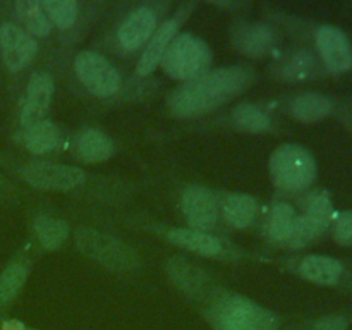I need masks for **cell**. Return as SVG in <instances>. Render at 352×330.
Segmentation results:
<instances>
[{
	"label": "cell",
	"instance_id": "6da1fadb",
	"mask_svg": "<svg viewBox=\"0 0 352 330\" xmlns=\"http://www.w3.org/2000/svg\"><path fill=\"white\" fill-rule=\"evenodd\" d=\"M253 79V71L244 65L206 72L201 78L186 82L172 91L168 96V109L179 117L206 113L241 95L244 89L250 88Z\"/></svg>",
	"mask_w": 352,
	"mask_h": 330
},
{
	"label": "cell",
	"instance_id": "7a4b0ae2",
	"mask_svg": "<svg viewBox=\"0 0 352 330\" xmlns=\"http://www.w3.org/2000/svg\"><path fill=\"white\" fill-rule=\"evenodd\" d=\"M217 330H277L278 316L243 296H227L210 309Z\"/></svg>",
	"mask_w": 352,
	"mask_h": 330
},
{
	"label": "cell",
	"instance_id": "3957f363",
	"mask_svg": "<svg viewBox=\"0 0 352 330\" xmlns=\"http://www.w3.org/2000/svg\"><path fill=\"white\" fill-rule=\"evenodd\" d=\"M210 64L212 50L201 38L192 34L175 36L162 57V65L168 76L188 82L206 74Z\"/></svg>",
	"mask_w": 352,
	"mask_h": 330
},
{
	"label": "cell",
	"instance_id": "277c9868",
	"mask_svg": "<svg viewBox=\"0 0 352 330\" xmlns=\"http://www.w3.org/2000/svg\"><path fill=\"white\" fill-rule=\"evenodd\" d=\"M270 174L278 188L301 191L315 181L316 162L306 148L284 144L270 157Z\"/></svg>",
	"mask_w": 352,
	"mask_h": 330
},
{
	"label": "cell",
	"instance_id": "5b68a950",
	"mask_svg": "<svg viewBox=\"0 0 352 330\" xmlns=\"http://www.w3.org/2000/svg\"><path fill=\"white\" fill-rule=\"evenodd\" d=\"M76 243L86 256L93 258L105 267L126 270V268H134L140 265L136 254L126 244L109 234L93 229H79L76 232Z\"/></svg>",
	"mask_w": 352,
	"mask_h": 330
},
{
	"label": "cell",
	"instance_id": "8992f818",
	"mask_svg": "<svg viewBox=\"0 0 352 330\" xmlns=\"http://www.w3.org/2000/svg\"><path fill=\"white\" fill-rule=\"evenodd\" d=\"M74 67L82 85L96 96H110L119 89L120 76L117 69L96 52H79Z\"/></svg>",
	"mask_w": 352,
	"mask_h": 330
},
{
	"label": "cell",
	"instance_id": "52a82bcc",
	"mask_svg": "<svg viewBox=\"0 0 352 330\" xmlns=\"http://www.w3.org/2000/svg\"><path fill=\"white\" fill-rule=\"evenodd\" d=\"M26 182L38 189H72L85 181V172L72 165L36 162L23 168Z\"/></svg>",
	"mask_w": 352,
	"mask_h": 330
},
{
	"label": "cell",
	"instance_id": "ba28073f",
	"mask_svg": "<svg viewBox=\"0 0 352 330\" xmlns=\"http://www.w3.org/2000/svg\"><path fill=\"white\" fill-rule=\"evenodd\" d=\"M0 50L7 67L17 72L31 64L38 52V45L21 26L3 23L0 24Z\"/></svg>",
	"mask_w": 352,
	"mask_h": 330
},
{
	"label": "cell",
	"instance_id": "9c48e42d",
	"mask_svg": "<svg viewBox=\"0 0 352 330\" xmlns=\"http://www.w3.org/2000/svg\"><path fill=\"white\" fill-rule=\"evenodd\" d=\"M316 47L332 72H347L352 67V48L342 30L323 24L316 30Z\"/></svg>",
	"mask_w": 352,
	"mask_h": 330
},
{
	"label": "cell",
	"instance_id": "30bf717a",
	"mask_svg": "<svg viewBox=\"0 0 352 330\" xmlns=\"http://www.w3.org/2000/svg\"><path fill=\"white\" fill-rule=\"evenodd\" d=\"M182 210L189 226L198 232L212 229L219 217L215 196L203 186H189L186 189L182 195Z\"/></svg>",
	"mask_w": 352,
	"mask_h": 330
},
{
	"label": "cell",
	"instance_id": "8fae6325",
	"mask_svg": "<svg viewBox=\"0 0 352 330\" xmlns=\"http://www.w3.org/2000/svg\"><path fill=\"white\" fill-rule=\"evenodd\" d=\"M52 95H54V79L47 72H34L30 78L24 96L23 110H21V122L24 127L43 120L50 107Z\"/></svg>",
	"mask_w": 352,
	"mask_h": 330
},
{
	"label": "cell",
	"instance_id": "7c38bea8",
	"mask_svg": "<svg viewBox=\"0 0 352 330\" xmlns=\"http://www.w3.org/2000/svg\"><path fill=\"white\" fill-rule=\"evenodd\" d=\"M155 28H157V16H155L153 10L148 9V7H140V9L133 10L120 24V45L129 52L136 50L153 34Z\"/></svg>",
	"mask_w": 352,
	"mask_h": 330
},
{
	"label": "cell",
	"instance_id": "4fadbf2b",
	"mask_svg": "<svg viewBox=\"0 0 352 330\" xmlns=\"http://www.w3.org/2000/svg\"><path fill=\"white\" fill-rule=\"evenodd\" d=\"M177 21L170 19L167 23L162 24L155 34L151 36L150 43H148L146 50L141 55L140 62H138V72L141 76H146L150 72L155 71L158 64L162 62V57H164L165 50L170 45V41L175 38V33H177Z\"/></svg>",
	"mask_w": 352,
	"mask_h": 330
},
{
	"label": "cell",
	"instance_id": "5bb4252c",
	"mask_svg": "<svg viewBox=\"0 0 352 330\" xmlns=\"http://www.w3.org/2000/svg\"><path fill=\"white\" fill-rule=\"evenodd\" d=\"M76 153L82 162L96 164L112 157L113 143L102 131L85 129L76 140Z\"/></svg>",
	"mask_w": 352,
	"mask_h": 330
},
{
	"label": "cell",
	"instance_id": "9a60e30c",
	"mask_svg": "<svg viewBox=\"0 0 352 330\" xmlns=\"http://www.w3.org/2000/svg\"><path fill=\"white\" fill-rule=\"evenodd\" d=\"M234 41L250 57H263L274 45V36L263 24H244L234 33Z\"/></svg>",
	"mask_w": 352,
	"mask_h": 330
},
{
	"label": "cell",
	"instance_id": "2e32d148",
	"mask_svg": "<svg viewBox=\"0 0 352 330\" xmlns=\"http://www.w3.org/2000/svg\"><path fill=\"white\" fill-rule=\"evenodd\" d=\"M301 275L315 284H336L342 275V265L336 258L323 256V254H311L301 261Z\"/></svg>",
	"mask_w": 352,
	"mask_h": 330
},
{
	"label": "cell",
	"instance_id": "e0dca14e",
	"mask_svg": "<svg viewBox=\"0 0 352 330\" xmlns=\"http://www.w3.org/2000/svg\"><path fill=\"white\" fill-rule=\"evenodd\" d=\"M332 112V100L320 93H302L291 103V113L301 122H316Z\"/></svg>",
	"mask_w": 352,
	"mask_h": 330
},
{
	"label": "cell",
	"instance_id": "ac0fdd59",
	"mask_svg": "<svg viewBox=\"0 0 352 330\" xmlns=\"http://www.w3.org/2000/svg\"><path fill=\"white\" fill-rule=\"evenodd\" d=\"M58 140H60V133H58L57 126L52 120H40L24 129L23 143L31 153H48L57 146Z\"/></svg>",
	"mask_w": 352,
	"mask_h": 330
},
{
	"label": "cell",
	"instance_id": "d6986e66",
	"mask_svg": "<svg viewBox=\"0 0 352 330\" xmlns=\"http://www.w3.org/2000/svg\"><path fill=\"white\" fill-rule=\"evenodd\" d=\"M167 237L170 243L186 248L189 251H195L198 254H205V256H215V254L220 253L219 241L215 237L208 236V234L198 232V230L174 229L168 230Z\"/></svg>",
	"mask_w": 352,
	"mask_h": 330
},
{
	"label": "cell",
	"instance_id": "ffe728a7",
	"mask_svg": "<svg viewBox=\"0 0 352 330\" xmlns=\"http://www.w3.org/2000/svg\"><path fill=\"white\" fill-rule=\"evenodd\" d=\"M16 14L30 33L45 36L50 33L52 23L43 9V3L36 0H19L16 3Z\"/></svg>",
	"mask_w": 352,
	"mask_h": 330
},
{
	"label": "cell",
	"instance_id": "44dd1931",
	"mask_svg": "<svg viewBox=\"0 0 352 330\" xmlns=\"http://www.w3.org/2000/svg\"><path fill=\"white\" fill-rule=\"evenodd\" d=\"M223 215L232 227L244 229L253 222L256 215V201L246 195H232L226 199Z\"/></svg>",
	"mask_w": 352,
	"mask_h": 330
},
{
	"label": "cell",
	"instance_id": "7402d4cb",
	"mask_svg": "<svg viewBox=\"0 0 352 330\" xmlns=\"http://www.w3.org/2000/svg\"><path fill=\"white\" fill-rule=\"evenodd\" d=\"M34 230L41 246L47 250H58L67 239V226L62 220L52 217H38L34 222Z\"/></svg>",
	"mask_w": 352,
	"mask_h": 330
},
{
	"label": "cell",
	"instance_id": "603a6c76",
	"mask_svg": "<svg viewBox=\"0 0 352 330\" xmlns=\"http://www.w3.org/2000/svg\"><path fill=\"white\" fill-rule=\"evenodd\" d=\"M232 122L237 129L248 131V133H261L270 127V119L267 113L251 103H244L234 110Z\"/></svg>",
	"mask_w": 352,
	"mask_h": 330
},
{
	"label": "cell",
	"instance_id": "cb8c5ba5",
	"mask_svg": "<svg viewBox=\"0 0 352 330\" xmlns=\"http://www.w3.org/2000/svg\"><path fill=\"white\" fill-rule=\"evenodd\" d=\"M28 277V267L21 261L9 265V267L3 270L2 277H0V302H9L12 301L17 296V292L21 291L23 284L26 282Z\"/></svg>",
	"mask_w": 352,
	"mask_h": 330
},
{
	"label": "cell",
	"instance_id": "d4e9b609",
	"mask_svg": "<svg viewBox=\"0 0 352 330\" xmlns=\"http://www.w3.org/2000/svg\"><path fill=\"white\" fill-rule=\"evenodd\" d=\"M298 215H296L294 208L287 203H278L274 206L270 217V234L272 237L278 241H289L291 237L292 229Z\"/></svg>",
	"mask_w": 352,
	"mask_h": 330
},
{
	"label": "cell",
	"instance_id": "484cf974",
	"mask_svg": "<svg viewBox=\"0 0 352 330\" xmlns=\"http://www.w3.org/2000/svg\"><path fill=\"white\" fill-rule=\"evenodd\" d=\"M43 9L50 23L60 30L71 28L78 17V6L72 0H45Z\"/></svg>",
	"mask_w": 352,
	"mask_h": 330
},
{
	"label": "cell",
	"instance_id": "4316f807",
	"mask_svg": "<svg viewBox=\"0 0 352 330\" xmlns=\"http://www.w3.org/2000/svg\"><path fill=\"white\" fill-rule=\"evenodd\" d=\"M305 215L327 229L333 215L332 201H330L329 192L315 191L311 195H308V198L305 199Z\"/></svg>",
	"mask_w": 352,
	"mask_h": 330
},
{
	"label": "cell",
	"instance_id": "83f0119b",
	"mask_svg": "<svg viewBox=\"0 0 352 330\" xmlns=\"http://www.w3.org/2000/svg\"><path fill=\"white\" fill-rule=\"evenodd\" d=\"M168 270H170L174 280L186 291H195L203 282L201 272H198L195 267L188 265L181 258H172L170 263H168Z\"/></svg>",
	"mask_w": 352,
	"mask_h": 330
},
{
	"label": "cell",
	"instance_id": "f1b7e54d",
	"mask_svg": "<svg viewBox=\"0 0 352 330\" xmlns=\"http://www.w3.org/2000/svg\"><path fill=\"white\" fill-rule=\"evenodd\" d=\"M313 71H315V60L308 54H296L285 67V72L292 78H305Z\"/></svg>",
	"mask_w": 352,
	"mask_h": 330
},
{
	"label": "cell",
	"instance_id": "f546056e",
	"mask_svg": "<svg viewBox=\"0 0 352 330\" xmlns=\"http://www.w3.org/2000/svg\"><path fill=\"white\" fill-rule=\"evenodd\" d=\"M333 237L342 246H352V212H342L337 217Z\"/></svg>",
	"mask_w": 352,
	"mask_h": 330
},
{
	"label": "cell",
	"instance_id": "4dcf8cb0",
	"mask_svg": "<svg viewBox=\"0 0 352 330\" xmlns=\"http://www.w3.org/2000/svg\"><path fill=\"white\" fill-rule=\"evenodd\" d=\"M347 322L342 316H327L316 325V330H346Z\"/></svg>",
	"mask_w": 352,
	"mask_h": 330
}]
</instances>
